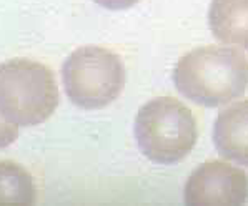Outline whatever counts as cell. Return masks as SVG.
I'll return each mask as SVG.
<instances>
[{"label":"cell","instance_id":"6da1fadb","mask_svg":"<svg viewBox=\"0 0 248 206\" xmlns=\"http://www.w3.org/2000/svg\"><path fill=\"white\" fill-rule=\"evenodd\" d=\"M173 83L185 98L200 106H222L248 88V59L223 45L190 50L175 65Z\"/></svg>","mask_w":248,"mask_h":206},{"label":"cell","instance_id":"7a4b0ae2","mask_svg":"<svg viewBox=\"0 0 248 206\" xmlns=\"http://www.w3.org/2000/svg\"><path fill=\"white\" fill-rule=\"evenodd\" d=\"M59 105V88L47 65L14 59L0 65V115L18 127L48 120Z\"/></svg>","mask_w":248,"mask_h":206},{"label":"cell","instance_id":"3957f363","mask_svg":"<svg viewBox=\"0 0 248 206\" xmlns=\"http://www.w3.org/2000/svg\"><path fill=\"white\" fill-rule=\"evenodd\" d=\"M135 138L148 160L171 165L188 156L195 147L197 120L180 100L157 97L145 103L137 113Z\"/></svg>","mask_w":248,"mask_h":206},{"label":"cell","instance_id":"277c9868","mask_svg":"<svg viewBox=\"0 0 248 206\" xmlns=\"http://www.w3.org/2000/svg\"><path fill=\"white\" fill-rule=\"evenodd\" d=\"M62 82L67 97L78 108H105L124 90L125 67L115 52L87 45L74 50L63 62Z\"/></svg>","mask_w":248,"mask_h":206},{"label":"cell","instance_id":"5b68a950","mask_svg":"<svg viewBox=\"0 0 248 206\" xmlns=\"http://www.w3.org/2000/svg\"><path fill=\"white\" fill-rule=\"evenodd\" d=\"M186 205H242L248 198V175L230 163L210 160L188 177L183 190Z\"/></svg>","mask_w":248,"mask_h":206},{"label":"cell","instance_id":"8992f818","mask_svg":"<svg viewBox=\"0 0 248 206\" xmlns=\"http://www.w3.org/2000/svg\"><path fill=\"white\" fill-rule=\"evenodd\" d=\"M213 142L223 158L248 166V100L220 112L213 127Z\"/></svg>","mask_w":248,"mask_h":206},{"label":"cell","instance_id":"52a82bcc","mask_svg":"<svg viewBox=\"0 0 248 206\" xmlns=\"http://www.w3.org/2000/svg\"><path fill=\"white\" fill-rule=\"evenodd\" d=\"M208 25L217 40L248 52V0H212Z\"/></svg>","mask_w":248,"mask_h":206},{"label":"cell","instance_id":"ba28073f","mask_svg":"<svg viewBox=\"0 0 248 206\" xmlns=\"http://www.w3.org/2000/svg\"><path fill=\"white\" fill-rule=\"evenodd\" d=\"M37 190L30 173L10 160L0 162V205H33Z\"/></svg>","mask_w":248,"mask_h":206},{"label":"cell","instance_id":"9c48e42d","mask_svg":"<svg viewBox=\"0 0 248 206\" xmlns=\"http://www.w3.org/2000/svg\"><path fill=\"white\" fill-rule=\"evenodd\" d=\"M18 136V125L10 123L0 115V148L12 145Z\"/></svg>","mask_w":248,"mask_h":206},{"label":"cell","instance_id":"30bf717a","mask_svg":"<svg viewBox=\"0 0 248 206\" xmlns=\"http://www.w3.org/2000/svg\"><path fill=\"white\" fill-rule=\"evenodd\" d=\"M97 5L105 7L110 10H124V9H130L135 3H139L140 0H93Z\"/></svg>","mask_w":248,"mask_h":206}]
</instances>
